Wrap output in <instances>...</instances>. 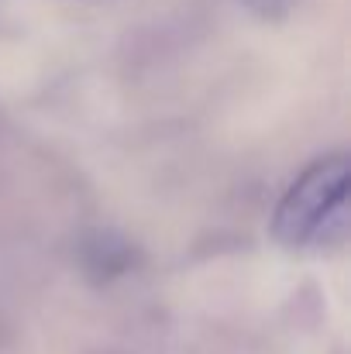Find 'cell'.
<instances>
[{
    "label": "cell",
    "mask_w": 351,
    "mask_h": 354,
    "mask_svg": "<svg viewBox=\"0 0 351 354\" xmlns=\"http://www.w3.org/2000/svg\"><path fill=\"white\" fill-rule=\"evenodd\" d=\"M348 172L345 151L310 162L272 214V237L289 251H331L348 241Z\"/></svg>",
    "instance_id": "cell-1"
},
{
    "label": "cell",
    "mask_w": 351,
    "mask_h": 354,
    "mask_svg": "<svg viewBox=\"0 0 351 354\" xmlns=\"http://www.w3.org/2000/svg\"><path fill=\"white\" fill-rule=\"evenodd\" d=\"M244 3H248L251 10H258V14L269 17V14H282V10H289L293 0H244Z\"/></svg>",
    "instance_id": "cell-2"
}]
</instances>
